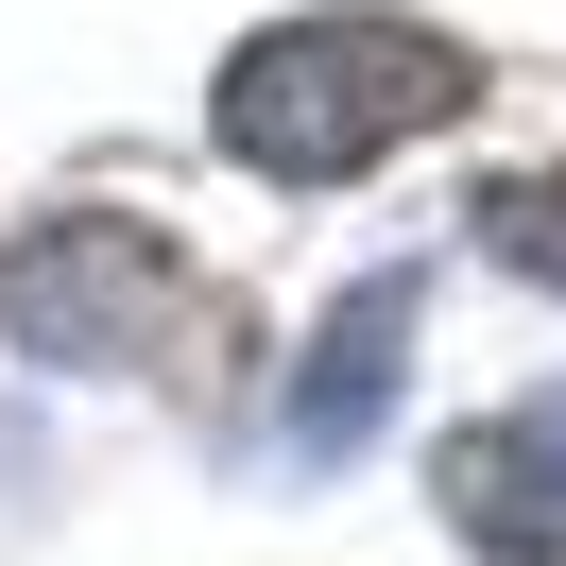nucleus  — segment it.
<instances>
[{"label":"nucleus","mask_w":566,"mask_h":566,"mask_svg":"<svg viewBox=\"0 0 566 566\" xmlns=\"http://www.w3.org/2000/svg\"><path fill=\"white\" fill-rule=\"evenodd\" d=\"M481 104V70H463L429 18H275V35L223 52V155L275 189H326L360 172V155L429 138V120Z\"/></svg>","instance_id":"1"},{"label":"nucleus","mask_w":566,"mask_h":566,"mask_svg":"<svg viewBox=\"0 0 566 566\" xmlns=\"http://www.w3.org/2000/svg\"><path fill=\"white\" fill-rule=\"evenodd\" d=\"M0 326L35 360H155V344H223V310L189 292V258L155 223H35L0 258Z\"/></svg>","instance_id":"2"},{"label":"nucleus","mask_w":566,"mask_h":566,"mask_svg":"<svg viewBox=\"0 0 566 566\" xmlns=\"http://www.w3.org/2000/svg\"><path fill=\"white\" fill-rule=\"evenodd\" d=\"M447 532L463 549H497V566H566V429L549 412H515V429H447Z\"/></svg>","instance_id":"3"},{"label":"nucleus","mask_w":566,"mask_h":566,"mask_svg":"<svg viewBox=\"0 0 566 566\" xmlns=\"http://www.w3.org/2000/svg\"><path fill=\"white\" fill-rule=\"evenodd\" d=\"M395 344H412V275H378V292H344V310H326L310 395H292V463H344L360 429L395 412Z\"/></svg>","instance_id":"4"},{"label":"nucleus","mask_w":566,"mask_h":566,"mask_svg":"<svg viewBox=\"0 0 566 566\" xmlns=\"http://www.w3.org/2000/svg\"><path fill=\"white\" fill-rule=\"evenodd\" d=\"M463 223H481V241L515 258V275H549V292H566V172H497Z\"/></svg>","instance_id":"5"}]
</instances>
